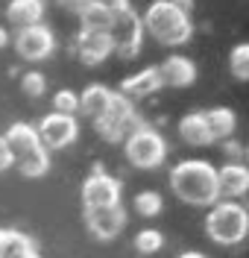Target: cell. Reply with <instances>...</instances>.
I'll return each mask as SVG.
<instances>
[{
	"instance_id": "12",
	"label": "cell",
	"mask_w": 249,
	"mask_h": 258,
	"mask_svg": "<svg viewBox=\"0 0 249 258\" xmlns=\"http://www.w3.org/2000/svg\"><path fill=\"white\" fill-rule=\"evenodd\" d=\"M155 71H158L161 85H170V88H188L197 80V64L188 56H167Z\"/></svg>"
},
{
	"instance_id": "20",
	"label": "cell",
	"mask_w": 249,
	"mask_h": 258,
	"mask_svg": "<svg viewBox=\"0 0 249 258\" xmlns=\"http://www.w3.org/2000/svg\"><path fill=\"white\" fill-rule=\"evenodd\" d=\"M33 252H35V246H33V238H30V235L3 229V241H0V258H27V255H33Z\"/></svg>"
},
{
	"instance_id": "19",
	"label": "cell",
	"mask_w": 249,
	"mask_h": 258,
	"mask_svg": "<svg viewBox=\"0 0 249 258\" xmlns=\"http://www.w3.org/2000/svg\"><path fill=\"white\" fill-rule=\"evenodd\" d=\"M179 135H182L185 144H191V147H208V144H214V141H211V135H208V129H205L202 112L185 114L182 120H179Z\"/></svg>"
},
{
	"instance_id": "1",
	"label": "cell",
	"mask_w": 249,
	"mask_h": 258,
	"mask_svg": "<svg viewBox=\"0 0 249 258\" xmlns=\"http://www.w3.org/2000/svg\"><path fill=\"white\" fill-rule=\"evenodd\" d=\"M170 188L185 206H214L220 200L217 194V167L208 161L188 159L179 161L170 170Z\"/></svg>"
},
{
	"instance_id": "31",
	"label": "cell",
	"mask_w": 249,
	"mask_h": 258,
	"mask_svg": "<svg viewBox=\"0 0 249 258\" xmlns=\"http://www.w3.org/2000/svg\"><path fill=\"white\" fill-rule=\"evenodd\" d=\"M179 258H208V255H202V252H194V249H188V252H182Z\"/></svg>"
},
{
	"instance_id": "9",
	"label": "cell",
	"mask_w": 249,
	"mask_h": 258,
	"mask_svg": "<svg viewBox=\"0 0 249 258\" xmlns=\"http://www.w3.org/2000/svg\"><path fill=\"white\" fill-rule=\"evenodd\" d=\"M117 203H120V182L112 179L109 173L94 170V173L82 182V206H85V211L117 206Z\"/></svg>"
},
{
	"instance_id": "29",
	"label": "cell",
	"mask_w": 249,
	"mask_h": 258,
	"mask_svg": "<svg viewBox=\"0 0 249 258\" xmlns=\"http://www.w3.org/2000/svg\"><path fill=\"white\" fill-rule=\"evenodd\" d=\"M91 3H97V6H106V9H120V6H126V0H91Z\"/></svg>"
},
{
	"instance_id": "22",
	"label": "cell",
	"mask_w": 249,
	"mask_h": 258,
	"mask_svg": "<svg viewBox=\"0 0 249 258\" xmlns=\"http://www.w3.org/2000/svg\"><path fill=\"white\" fill-rule=\"evenodd\" d=\"M164 246V235L158 232V229H141L138 235H135V249L141 252V255H152V252H158Z\"/></svg>"
},
{
	"instance_id": "16",
	"label": "cell",
	"mask_w": 249,
	"mask_h": 258,
	"mask_svg": "<svg viewBox=\"0 0 249 258\" xmlns=\"http://www.w3.org/2000/svg\"><path fill=\"white\" fill-rule=\"evenodd\" d=\"M6 18L15 24L18 30L35 27V24H41V18H44V0H12V3L6 6Z\"/></svg>"
},
{
	"instance_id": "15",
	"label": "cell",
	"mask_w": 249,
	"mask_h": 258,
	"mask_svg": "<svg viewBox=\"0 0 249 258\" xmlns=\"http://www.w3.org/2000/svg\"><path fill=\"white\" fill-rule=\"evenodd\" d=\"M161 88V80H158V71L155 68H144V71H138L132 77H126V80L120 82V94L126 97V100H141V97H149L152 91H158Z\"/></svg>"
},
{
	"instance_id": "27",
	"label": "cell",
	"mask_w": 249,
	"mask_h": 258,
	"mask_svg": "<svg viewBox=\"0 0 249 258\" xmlns=\"http://www.w3.org/2000/svg\"><path fill=\"white\" fill-rule=\"evenodd\" d=\"M9 167H12V153H9L6 141L0 138V173H3V170H9Z\"/></svg>"
},
{
	"instance_id": "24",
	"label": "cell",
	"mask_w": 249,
	"mask_h": 258,
	"mask_svg": "<svg viewBox=\"0 0 249 258\" xmlns=\"http://www.w3.org/2000/svg\"><path fill=\"white\" fill-rule=\"evenodd\" d=\"M164 206V200H161V194L158 191H141L135 197V211L141 214V217H155L158 211Z\"/></svg>"
},
{
	"instance_id": "25",
	"label": "cell",
	"mask_w": 249,
	"mask_h": 258,
	"mask_svg": "<svg viewBox=\"0 0 249 258\" xmlns=\"http://www.w3.org/2000/svg\"><path fill=\"white\" fill-rule=\"evenodd\" d=\"M53 109L59 114H73L79 112V94L76 91H70V88H62V91H56V97H53Z\"/></svg>"
},
{
	"instance_id": "28",
	"label": "cell",
	"mask_w": 249,
	"mask_h": 258,
	"mask_svg": "<svg viewBox=\"0 0 249 258\" xmlns=\"http://www.w3.org/2000/svg\"><path fill=\"white\" fill-rule=\"evenodd\" d=\"M59 3H62V6H65L67 12H76V15H79V12H82L85 6H91V0H59Z\"/></svg>"
},
{
	"instance_id": "5",
	"label": "cell",
	"mask_w": 249,
	"mask_h": 258,
	"mask_svg": "<svg viewBox=\"0 0 249 258\" xmlns=\"http://www.w3.org/2000/svg\"><path fill=\"white\" fill-rule=\"evenodd\" d=\"M123 147H126L129 164L141 167V170H152V167H158V164L167 159L164 138L149 126H135L132 132L123 138Z\"/></svg>"
},
{
	"instance_id": "17",
	"label": "cell",
	"mask_w": 249,
	"mask_h": 258,
	"mask_svg": "<svg viewBox=\"0 0 249 258\" xmlns=\"http://www.w3.org/2000/svg\"><path fill=\"white\" fill-rule=\"evenodd\" d=\"M202 120H205V129H208L211 141H226V138H232L234 126H237L234 112H232V109H223V106L202 112Z\"/></svg>"
},
{
	"instance_id": "30",
	"label": "cell",
	"mask_w": 249,
	"mask_h": 258,
	"mask_svg": "<svg viewBox=\"0 0 249 258\" xmlns=\"http://www.w3.org/2000/svg\"><path fill=\"white\" fill-rule=\"evenodd\" d=\"M6 44H9V32H6L3 27H0V50L6 47Z\"/></svg>"
},
{
	"instance_id": "33",
	"label": "cell",
	"mask_w": 249,
	"mask_h": 258,
	"mask_svg": "<svg viewBox=\"0 0 249 258\" xmlns=\"http://www.w3.org/2000/svg\"><path fill=\"white\" fill-rule=\"evenodd\" d=\"M0 241H3V229H0Z\"/></svg>"
},
{
	"instance_id": "18",
	"label": "cell",
	"mask_w": 249,
	"mask_h": 258,
	"mask_svg": "<svg viewBox=\"0 0 249 258\" xmlns=\"http://www.w3.org/2000/svg\"><path fill=\"white\" fill-rule=\"evenodd\" d=\"M109 97H112V91L106 85H88L79 94V112L85 117H91V120H100L109 109Z\"/></svg>"
},
{
	"instance_id": "13",
	"label": "cell",
	"mask_w": 249,
	"mask_h": 258,
	"mask_svg": "<svg viewBox=\"0 0 249 258\" xmlns=\"http://www.w3.org/2000/svg\"><path fill=\"white\" fill-rule=\"evenodd\" d=\"M249 191V170L243 164H223L217 170V194L229 197V200H240Z\"/></svg>"
},
{
	"instance_id": "7",
	"label": "cell",
	"mask_w": 249,
	"mask_h": 258,
	"mask_svg": "<svg viewBox=\"0 0 249 258\" xmlns=\"http://www.w3.org/2000/svg\"><path fill=\"white\" fill-rule=\"evenodd\" d=\"M135 123H138L135 106H132V100H126L123 94L109 97V109H106V114H103L100 120H94L100 138H103V141H112V144H115V141H123L126 132H129V126H135Z\"/></svg>"
},
{
	"instance_id": "32",
	"label": "cell",
	"mask_w": 249,
	"mask_h": 258,
	"mask_svg": "<svg viewBox=\"0 0 249 258\" xmlns=\"http://www.w3.org/2000/svg\"><path fill=\"white\" fill-rule=\"evenodd\" d=\"M27 258H38V255H35V252H33V255H27Z\"/></svg>"
},
{
	"instance_id": "14",
	"label": "cell",
	"mask_w": 249,
	"mask_h": 258,
	"mask_svg": "<svg viewBox=\"0 0 249 258\" xmlns=\"http://www.w3.org/2000/svg\"><path fill=\"white\" fill-rule=\"evenodd\" d=\"M76 50H79V59L85 64H100L109 53H112V41H109V32H91L82 30L76 38Z\"/></svg>"
},
{
	"instance_id": "8",
	"label": "cell",
	"mask_w": 249,
	"mask_h": 258,
	"mask_svg": "<svg viewBox=\"0 0 249 258\" xmlns=\"http://www.w3.org/2000/svg\"><path fill=\"white\" fill-rule=\"evenodd\" d=\"M35 132H38V141H41L44 150H62V147H70L76 141L79 123H76V117H70V114L53 112L38 123Z\"/></svg>"
},
{
	"instance_id": "11",
	"label": "cell",
	"mask_w": 249,
	"mask_h": 258,
	"mask_svg": "<svg viewBox=\"0 0 249 258\" xmlns=\"http://www.w3.org/2000/svg\"><path fill=\"white\" fill-rule=\"evenodd\" d=\"M85 226H88V232L97 241H112L126 226V211H123L120 203L117 206H106V209H91L85 211Z\"/></svg>"
},
{
	"instance_id": "4",
	"label": "cell",
	"mask_w": 249,
	"mask_h": 258,
	"mask_svg": "<svg viewBox=\"0 0 249 258\" xmlns=\"http://www.w3.org/2000/svg\"><path fill=\"white\" fill-rule=\"evenodd\" d=\"M249 214L240 203H214L208 217H205V232L214 243L234 246L246 238Z\"/></svg>"
},
{
	"instance_id": "2",
	"label": "cell",
	"mask_w": 249,
	"mask_h": 258,
	"mask_svg": "<svg viewBox=\"0 0 249 258\" xmlns=\"http://www.w3.org/2000/svg\"><path fill=\"white\" fill-rule=\"evenodd\" d=\"M141 27L164 47H179L185 41H191V32H194V24H191L188 12L173 0L149 3V9L141 18Z\"/></svg>"
},
{
	"instance_id": "6",
	"label": "cell",
	"mask_w": 249,
	"mask_h": 258,
	"mask_svg": "<svg viewBox=\"0 0 249 258\" xmlns=\"http://www.w3.org/2000/svg\"><path fill=\"white\" fill-rule=\"evenodd\" d=\"M109 41H112V53L123 56V59H132L141 53V41H144V27H141V18L135 15L126 6H120L112 12V24H109Z\"/></svg>"
},
{
	"instance_id": "23",
	"label": "cell",
	"mask_w": 249,
	"mask_h": 258,
	"mask_svg": "<svg viewBox=\"0 0 249 258\" xmlns=\"http://www.w3.org/2000/svg\"><path fill=\"white\" fill-rule=\"evenodd\" d=\"M229 71L234 80L246 82L249 80V44H237L229 56Z\"/></svg>"
},
{
	"instance_id": "10",
	"label": "cell",
	"mask_w": 249,
	"mask_h": 258,
	"mask_svg": "<svg viewBox=\"0 0 249 258\" xmlns=\"http://www.w3.org/2000/svg\"><path fill=\"white\" fill-rule=\"evenodd\" d=\"M53 47H56V38H53V32H50L44 24L18 30V35H15L18 56L27 59V62H41V59H47L50 53H53Z\"/></svg>"
},
{
	"instance_id": "3",
	"label": "cell",
	"mask_w": 249,
	"mask_h": 258,
	"mask_svg": "<svg viewBox=\"0 0 249 258\" xmlns=\"http://www.w3.org/2000/svg\"><path fill=\"white\" fill-rule=\"evenodd\" d=\"M3 141H6L9 153H12V164L24 176L38 179L50 170V156H47V150L41 147V141H38L35 126H30V123H12L6 129Z\"/></svg>"
},
{
	"instance_id": "21",
	"label": "cell",
	"mask_w": 249,
	"mask_h": 258,
	"mask_svg": "<svg viewBox=\"0 0 249 258\" xmlns=\"http://www.w3.org/2000/svg\"><path fill=\"white\" fill-rule=\"evenodd\" d=\"M79 18H82V30L109 32V24H112V9L91 3V6H85L82 12H79Z\"/></svg>"
},
{
	"instance_id": "26",
	"label": "cell",
	"mask_w": 249,
	"mask_h": 258,
	"mask_svg": "<svg viewBox=\"0 0 249 258\" xmlns=\"http://www.w3.org/2000/svg\"><path fill=\"white\" fill-rule=\"evenodd\" d=\"M21 88H24V94L27 97H41L44 94V88H47V80H44L38 71H30V74L21 77Z\"/></svg>"
}]
</instances>
